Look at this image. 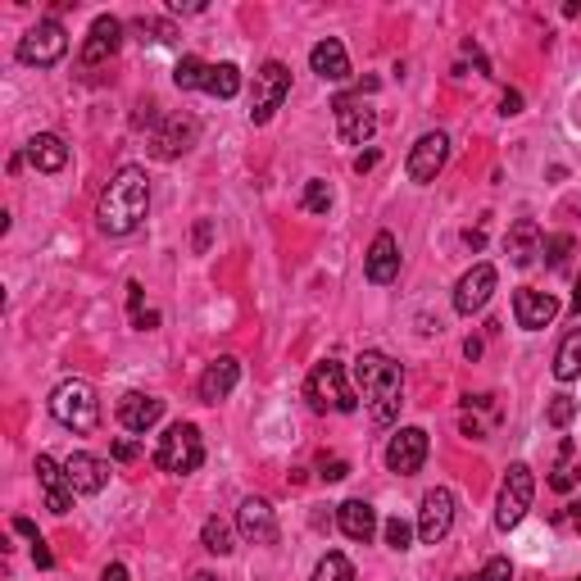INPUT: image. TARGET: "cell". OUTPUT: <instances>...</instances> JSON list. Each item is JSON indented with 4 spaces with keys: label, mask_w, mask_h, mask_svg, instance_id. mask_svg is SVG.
Returning <instances> with one entry per match:
<instances>
[{
    "label": "cell",
    "mask_w": 581,
    "mask_h": 581,
    "mask_svg": "<svg viewBox=\"0 0 581 581\" xmlns=\"http://www.w3.org/2000/svg\"><path fill=\"white\" fill-rule=\"evenodd\" d=\"M205 69L209 64L205 60H196V55H187V60L173 69V82H178L182 91H200V82H205Z\"/></svg>",
    "instance_id": "obj_32"
},
{
    "label": "cell",
    "mask_w": 581,
    "mask_h": 581,
    "mask_svg": "<svg viewBox=\"0 0 581 581\" xmlns=\"http://www.w3.org/2000/svg\"><path fill=\"white\" fill-rule=\"evenodd\" d=\"M577 409H581V404L572 400V395H554L550 409H545V423H550V427H568L572 418H577Z\"/></svg>",
    "instance_id": "obj_34"
},
{
    "label": "cell",
    "mask_w": 581,
    "mask_h": 581,
    "mask_svg": "<svg viewBox=\"0 0 581 581\" xmlns=\"http://www.w3.org/2000/svg\"><path fill=\"white\" fill-rule=\"evenodd\" d=\"M132 323H137V332H150V327L159 323V314L155 309H141V314H132Z\"/></svg>",
    "instance_id": "obj_44"
},
{
    "label": "cell",
    "mask_w": 581,
    "mask_h": 581,
    "mask_svg": "<svg viewBox=\"0 0 581 581\" xmlns=\"http://www.w3.org/2000/svg\"><path fill=\"white\" fill-rule=\"evenodd\" d=\"M200 541H205L209 554H232V550H237V545H232V527H227L223 518H209L205 532H200Z\"/></svg>",
    "instance_id": "obj_29"
},
{
    "label": "cell",
    "mask_w": 581,
    "mask_h": 581,
    "mask_svg": "<svg viewBox=\"0 0 581 581\" xmlns=\"http://www.w3.org/2000/svg\"><path fill=\"white\" fill-rule=\"evenodd\" d=\"M32 563H37V568H55V554L46 550V541H41V536L32 541Z\"/></svg>",
    "instance_id": "obj_41"
},
{
    "label": "cell",
    "mask_w": 581,
    "mask_h": 581,
    "mask_svg": "<svg viewBox=\"0 0 581 581\" xmlns=\"http://www.w3.org/2000/svg\"><path fill=\"white\" fill-rule=\"evenodd\" d=\"M577 482H581V463H577V468H568V463H563V468H554V477H550L554 491H572Z\"/></svg>",
    "instance_id": "obj_38"
},
{
    "label": "cell",
    "mask_w": 581,
    "mask_h": 581,
    "mask_svg": "<svg viewBox=\"0 0 581 581\" xmlns=\"http://www.w3.org/2000/svg\"><path fill=\"white\" fill-rule=\"evenodd\" d=\"M364 273L373 286H391L400 277V241L391 232H377L373 246H368V259H364Z\"/></svg>",
    "instance_id": "obj_19"
},
{
    "label": "cell",
    "mask_w": 581,
    "mask_h": 581,
    "mask_svg": "<svg viewBox=\"0 0 581 581\" xmlns=\"http://www.w3.org/2000/svg\"><path fill=\"white\" fill-rule=\"evenodd\" d=\"M318 468H323V473H318V477H323V482H345V477H350V463H345V459H336V454H332V459H327V454H323V459H318Z\"/></svg>",
    "instance_id": "obj_37"
},
{
    "label": "cell",
    "mask_w": 581,
    "mask_h": 581,
    "mask_svg": "<svg viewBox=\"0 0 581 581\" xmlns=\"http://www.w3.org/2000/svg\"><path fill=\"white\" fill-rule=\"evenodd\" d=\"M155 463L164 468V473H173V477L196 473L200 463H205V441H200V432L191 423H173L164 436H159Z\"/></svg>",
    "instance_id": "obj_4"
},
{
    "label": "cell",
    "mask_w": 581,
    "mask_h": 581,
    "mask_svg": "<svg viewBox=\"0 0 581 581\" xmlns=\"http://www.w3.org/2000/svg\"><path fill=\"white\" fill-rule=\"evenodd\" d=\"M100 581H132V577H128V568H123V563H109V568L100 572Z\"/></svg>",
    "instance_id": "obj_45"
},
{
    "label": "cell",
    "mask_w": 581,
    "mask_h": 581,
    "mask_svg": "<svg viewBox=\"0 0 581 581\" xmlns=\"http://www.w3.org/2000/svg\"><path fill=\"white\" fill-rule=\"evenodd\" d=\"M200 91H209V96H218V100H232L241 91V69L237 64H209Z\"/></svg>",
    "instance_id": "obj_28"
},
{
    "label": "cell",
    "mask_w": 581,
    "mask_h": 581,
    "mask_svg": "<svg viewBox=\"0 0 581 581\" xmlns=\"http://www.w3.org/2000/svg\"><path fill=\"white\" fill-rule=\"evenodd\" d=\"M513 318H518L522 332H541L559 318V300L550 291H536V286H518L513 291Z\"/></svg>",
    "instance_id": "obj_14"
},
{
    "label": "cell",
    "mask_w": 581,
    "mask_h": 581,
    "mask_svg": "<svg viewBox=\"0 0 581 581\" xmlns=\"http://www.w3.org/2000/svg\"><path fill=\"white\" fill-rule=\"evenodd\" d=\"M237 532L246 536L250 545H277V513H273V504L268 500H241V509H237Z\"/></svg>",
    "instance_id": "obj_16"
},
{
    "label": "cell",
    "mask_w": 581,
    "mask_h": 581,
    "mask_svg": "<svg viewBox=\"0 0 581 581\" xmlns=\"http://www.w3.org/2000/svg\"><path fill=\"white\" fill-rule=\"evenodd\" d=\"M196 137H200V123L191 119V114H164V119L155 123V137H150V155L178 159L196 146Z\"/></svg>",
    "instance_id": "obj_9"
},
{
    "label": "cell",
    "mask_w": 581,
    "mask_h": 581,
    "mask_svg": "<svg viewBox=\"0 0 581 581\" xmlns=\"http://www.w3.org/2000/svg\"><path fill=\"white\" fill-rule=\"evenodd\" d=\"M572 314H581V277H577V291H572Z\"/></svg>",
    "instance_id": "obj_51"
},
{
    "label": "cell",
    "mask_w": 581,
    "mask_h": 581,
    "mask_svg": "<svg viewBox=\"0 0 581 581\" xmlns=\"http://www.w3.org/2000/svg\"><path fill=\"white\" fill-rule=\"evenodd\" d=\"M409 536H414V527H409L404 518L386 522V545H391V550H409Z\"/></svg>",
    "instance_id": "obj_36"
},
{
    "label": "cell",
    "mask_w": 581,
    "mask_h": 581,
    "mask_svg": "<svg viewBox=\"0 0 581 581\" xmlns=\"http://www.w3.org/2000/svg\"><path fill=\"white\" fill-rule=\"evenodd\" d=\"M368 168H377V150H364V155L355 159V173H368Z\"/></svg>",
    "instance_id": "obj_47"
},
{
    "label": "cell",
    "mask_w": 581,
    "mask_h": 581,
    "mask_svg": "<svg viewBox=\"0 0 581 581\" xmlns=\"http://www.w3.org/2000/svg\"><path fill=\"white\" fill-rule=\"evenodd\" d=\"M209 246V223H196V250Z\"/></svg>",
    "instance_id": "obj_49"
},
{
    "label": "cell",
    "mask_w": 581,
    "mask_h": 581,
    "mask_svg": "<svg viewBox=\"0 0 581 581\" xmlns=\"http://www.w3.org/2000/svg\"><path fill=\"white\" fill-rule=\"evenodd\" d=\"M355 382L359 391H364L368 400V414H373L377 427L395 423V414H400V391H404V373L395 359L377 355V350H364V355L355 359Z\"/></svg>",
    "instance_id": "obj_2"
},
{
    "label": "cell",
    "mask_w": 581,
    "mask_h": 581,
    "mask_svg": "<svg viewBox=\"0 0 581 581\" xmlns=\"http://www.w3.org/2000/svg\"><path fill=\"white\" fill-rule=\"evenodd\" d=\"M137 32H141V41H173L178 37L173 23H159V19H137Z\"/></svg>",
    "instance_id": "obj_35"
},
{
    "label": "cell",
    "mask_w": 581,
    "mask_h": 581,
    "mask_svg": "<svg viewBox=\"0 0 581 581\" xmlns=\"http://www.w3.org/2000/svg\"><path fill=\"white\" fill-rule=\"evenodd\" d=\"M164 418V400H155V395L146 391H128L119 400V423L128 427V432H150V427Z\"/></svg>",
    "instance_id": "obj_23"
},
{
    "label": "cell",
    "mask_w": 581,
    "mask_h": 581,
    "mask_svg": "<svg viewBox=\"0 0 581 581\" xmlns=\"http://www.w3.org/2000/svg\"><path fill=\"white\" fill-rule=\"evenodd\" d=\"M28 159L37 173H60V168L69 164V146H64L55 132H37V137L28 141Z\"/></svg>",
    "instance_id": "obj_26"
},
{
    "label": "cell",
    "mask_w": 581,
    "mask_h": 581,
    "mask_svg": "<svg viewBox=\"0 0 581 581\" xmlns=\"http://www.w3.org/2000/svg\"><path fill=\"white\" fill-rule=\"evenodd\" d=\"M69 50V32H64L60 19H41L37 28H28L19 37V60L23 64H37V69H50V64L64 60Z\"/></svg>",
    "instance_id": "obj_8"
},
{
    "label": "cell",
    "mask_w": 581,
    "mask_h": 581,
    "mask_svg": "<svg viewBox=\"0 0 581 581\" xmlns=\"http://www.w3.org/2000/svg\"><path fill=\"white\" fill-rule=\"evenodd\" d=\"M50 414H55L60 427H69V432L91 436L100 427V400L82 377H69V382H60L50 391Z\"/></svg>",
    "instance_id": "obj_3"
},
{
    "label": "cell",
    "mask_w": 581,
    "mask_h": 581,
    "mask_svg": "<svg viewBox=\"0 0 581 581\" xmlns=\"http://www.w3.org/2000/svg\"><path fill=\"white\" fill-rule=\"evenodd\" d=\"M495 282H500L495 264H473L468 273L459 277V286H454V309H459L463 318H473L477 309H486V300H491Z\"/></svg>",
    "instance_id": "obj_13"
},
{
    "label": "cell",
    "mask_w": 581,
    "mask_h": 581,
    "mask_svg": "<svg viewBox=\"0 0 581 581\" xmlns=\"http://www.w3.org/2000/svg\"><path fill=\"white\" fill-rule=\"evenodd\" d=\"M463 355L477 359V355H482V341H473V336H468V341H463Z\"/></svg>",
    "instance_id": "obj_50"
},
{
    "label": "cell",
    "mask_w": 581,
    "mask_h": 581,
    "mask_svg": "<svg viewBox=\"0 0 581 581\" xmlns=\"http://www.w3.org/2000/svg\"><path fill=\"white\" fill-rule=\"evenodd\" d=\"M150 214V178L141 164H123L109 187L100 191V205H96V227L105 237H132Z\"/></svg>",
    "instance_id": "obj_1"
},
{
    "label": "cell",
    "mask_w": 581,
    "mask_h": 581,
    "mask_svg": "<svg viewBox=\"0 0 581 581\" xmlns=\"http://www.w3.org/2000/svg\"><path fill=\"white\" fill-rule=\"evenodd\" d=\"M532 500H536L532 468H527V463H509V473H504V482H500V500H495V527H500V532H513V527L527 518Z\"/></svg>",
    "instance_id": "obj_5"
},
{
    "label": "cell",
    "mask_w": 581,
    "mask_h": 581,
    "mask_svg": "<svg viewBox=\"0 0 581 581\" xmlns=\"http://www.w3.org/2000/svg\"><path fill=\"white\" fill-rule=\"evenodd\" d=\"M554 377H559V382L581 377V327H572L559 341V350H554Z\"/></svg>",
    "instance_id": "obj_27"
},
{
    "label": "cell",
    "mask_w": 581,
    "mask_h": 581,
    "mask_svg": "<svg viewBox=\"0 0 581 581\" xmlns=\"http://www.w3.org/2000/svg\"><path fill=\"white\" fill-rule=\"evenodd\" d=\"M64 473H69V486L78 495H96V491H105V482H109V463L96 459V454H87V450H73L69 459H64Z\"/></svg>",
    "instance_id": "obj_20"
},
{
    "label": "cell",
    "mask_w": 581,
    "mask_h": 581,
    "mask_svg": "<svg viewBox=\"0 0 581 581\" xmlns=\"http://www.w3.org/2000/svg\"><path fill=\"white\" fill-rule=\"evenodd\" d=\"M427 463V432L423 427H400L386 445V468L400 477H414L418 468Z\"/></svg>",
    "instance_id": "obj_12"
},
{
    "label": "cell",
    "mask_w": 581,
    "mask_h": 581,
    "mask_svg": "<svg viewBox=\"0 0 581 581\" xmlns=\"http://www.w3.org/2000/svg\"><path fill=\"white\" fill-rule=\"evenodd\" d=\"M459 581H468V577H459Z\"/></svg>",
    "instance_id": "obj_53"
},
{
    "label": "cell",
    "mask_w": 581,
    "mask_h": 581,
    "mask_svg": "<svg viewBox=\"0 0 581 581\" xmlns=\"http://www.w3.org/2000/svg\"><path fill=\"white\" fill-rule=\"evenodd\" d=\"M445 159H450V137L445 132H423V137L414 141V150H409V178L418 182V187H427V182H436V173L445 168Z\"/></svg>",
    "instance_id": "obj_11"
},
{
    "label": "cell",
    "mask_w": 581,
    "mask_h": 581,
    "mask_svg": "<svg viewBox=\"0 0 581 581\" xmlns=\"http://www.w3.org/2000/svg\"><path fill=\"white\" fill-rule=\"evenodd\" d=\"M237 382H241V364L232 355H218L214 364L205 368V377H200V400L205 404H218V400H227V395L237 391Z\"/></svg>",
    "instance_id": "obj_21"
},
{
    "label": "cell",
    "mask_w": 581,
    "mask_h": 581,
    "mask_svg": "<svg viewBox=\"0 0 581 581\" xmlns=\"http://www.w3.org/2000/svg\"><path fill=\"white\" fill-rule=\"evenodd\" d=\"M309 69L323 82H341V78H350V55H345V46L336 37H323L309 50Z\"/></svg>",
    "instance_id": "obj_24"
},
{
    "label": "cell",
    "mask_w": 581,
    "mask_h": 581,
    "mask_svg": "<svg viewBox=\"0 0 581 581\" xmlns=\"http://www.w3.org/2000/svg\"><path fill=\"white\" fill-rule=\"evenodd\" d=\"M454 527V491H445V486H436V491L423 495V509H418V536H423L427 545L445 541Z\"/></svg>",
    "instance_id": "obj_15"
},
{
    "label": "cell",
    "mask_w": 581,
    "mask_h": 581,
    "mask_svg": "<svg viewBox=\"0 0 581 581\" xmlns=\"http://www.w3.org/2000/svg\"><path fill=\"white\" fill-rule=\"evenodd\" d=\"M286 96H291V69H286L282 60H268L264 69L255 73V91H250V123L264 128L277 109H282Z\"/></svg>",
    "instance_id": "obj_7"
},
{
    "label": "cell",
    "mask_w": 581,
    "mask_h": 581,
    "mask_svg": "<svg viewBox=\"0 0 581 581\" xmlns=\"http://www.w3.org/2000/svg\"><path fill=\"white\" fill-rule=\"evenodd\" d=\"M191 581H218V577H209V572H196V577H191Z\"/></svg>",
    "instance_id": "obj_52"
},
{
    "label": "cell",
    "mask_w": 581,
    "mask_h": 581,
    "mask_svg": "<svg viewBox=\"0 0 581 581\" xmlns=\"http://www.w3.org/2000/svg\"><path fill=\"white\" fill-rule=\"evenodd\" d=\"M300 205H305L309 214H327V209H332V187H327L323 178H309L305 182V196H300Z\"/></svg>",
    "instance_id": "obj_31"
},
{
    "label": "cell",
    "mask_w": 581,
    "mask_h": 581,
    "mask_svg": "<svg viewBox=\"0 0 581 581\" xmlns=\"http://www.w3.org/2000/svg\"><path fill=\"white\" fill-rule=\"evenodd\" d=\"M500 114H522V96H518V91H504V96H500Z\"/></svg>",
    "instance_id": "obj_43"
},
{
    "label": "cell",
    "mask_w": 581,
    "mask_h": 581,
    "mask_svg": "<svg viewBox=\"0 0 581 581\" xmlns=\"http://www.w3.org/2000/svg\"><path fill=\"white\" fill-rule=\"evenodd\" d=\"M314 581H355V568H350V559L345 554H323L314 568Z\"/></svg>",
    "instance_id": "obj_30"
},
{
    "label": "cell",
    "mask_w": 581,
    "mask_h": 581,
    "mask_svg": "<svg viewBox=\"0 0 581 581\" xmlns=\"http://www.w3.org/2000/svg\"><path fill=\"white\" fill-rule=\"evenodd\" d=\"M332 119H336V137H341L345 146H364V141H373V132H377V114L359 96H336Z\"/></svg>",
    "instance_id": "obj_10"
},
{
    "label": "cell",
    "mask_w": 581,
    "mask_h": 581,
    "mask_svg": "<svg viewBox=\"0 0 581 581\" xmlns=\"http://www.w3.org/2000/svg\"><path fill=\"white\" fill-rule=\"evenodd\" d=\"M37 482H41V491H46V509L64 518V513L73 509V486H69L64 463H55L50 454H37Z\"/></svg>",
    "instance_id": "obj_18"
},
{
    "label": "cell",
    "mask_w": 581,
    "mask_h": 581,
    "mask_svg": "<svg viewBox=\"0 0 581 581\" xmlns=\"http://www.w3.org/2000/svg\"><path fill=\"white\" fill-rule=\"evenodd\" d=\"M309 400H314V409L355 414V409H359V395L350 391V373H345V364H336V359H323V364H314V373H309Z\"/></svg>",
    "instance_id": "obj_6"
},
{
    "label": "cell",
    "mask_w": 581,
    "mask_h": 581,
    "mask_svg": "<svg viewBox=\"0 0 581 581\" xmlns=\"http://www.w3.org/2000/svg\"><path fill=\"white\" fill-rule=\"evenodd\" d=\"M336 522H341V532L359 545H368L377 536V509L364 500H345L341 509H336Z\"/></svg>",
    "instance_id": "obj_25"
},
{
    "label": "cell",
    "mask_w": 581,
    "mask_h": 581,
    "mask_svg": "<svg viewBox=\"0 0 581 581\" xmlns=\"http://www.w3.org/2000/svg\"><path fill=\"white\" fill-rule=\"evenodd\" d=\"M577 581H581V577H577Z\"/></svg>",
    "instance_id": "obj_54"
},
{
    "label": "cell",
    "mask_w": 581,
    "mask_h": 581,
    "mask_svg": "<svg viewBox=\"0 0 581 581\" xmlns=\"http://www.w3.org/2000/svg\"><path fill=\"white\" fill-rule=\"evenodd\" d=\"M477 581H513V563H509V559H491V563L482 568V577H477Z\"/></svg>",
    "instance_id": "obj_39"
},
{
    "label": "cell",
    "mask_w": 581,
    "mask_h": 581,
    "mask_svg": "<svg viewBox=\"0 0 581 581\" xmlns=\"http://www.w3.org/2000/svg\"><path fill=\"white\" fill-rule=\"evenodd\" d=\"M463 241H468V250H482L486 246V232H482V227H468V232H463Z\"/></svg>",
    "instance_id": "obj_46"
},
{
    "label": "cell",
    "mask_w": 581,
    "mask_h": 581,
    "mask_svg": "<svg viewBox=\"0 0 581 581\" xmlns=\"http://www.w3.org/2000/svg\"><path fill=\"white\" fill-rule=\"evenodd\" d=\"M572 246H577V241H572L568 232H559V237H545V246H541L545 264H550V268H563V264H568V255H572Z\"/></svg>",
    "instance_id": "obj_33"
},
{
    "label": "cell",
    "mask_w": 581,
    "mask_h": 581,
    "mask_svg": "<svg viewBox=\"0 0 581 581\" xmlns=\"http://www.w3.org/2000/svg\"><path fill=\"white\" fill-rule=\"evenodd\" d=\"M119 46H123V23L114 19V14H100L96 23H91V32H87V41H82V64H105V60H114L119 55Z\"/></svg>",
    "instance_id": "obj_17"
},
{
    "label": "cell",
    "mask_w": 581,
    "mask_h": 581,
    "mask_svg": "<svg viewBox=\"0 0 581 581\" xmlns=\"http://www.w3.org/2000/svg\"><path fill=\"white\" fill-rule=\"evenodd\" d=\"M137 454H141L137 441H128V436H123V441H114V459H119V463H132Z\"/></svg>",
    "instance_id": "obj_40"
},
{
    "label": "cell",
    "mask_w": 581,
    "mask_h": 581,
    "mask_svg": "<svg viewBox=\"0 0 581 581\" xmlns=\"http://www.w3.org/2000/svg\"><path fill=\"white\" fill-rule=\"evenodd\" d=\"M541 246H545V237H541V227H536V218H518L509 227V237H504V255H509L513 268H527L541 255Z\"/></svg>",
    "instance_id": "obj_22"
},
{
    "label": "cell",
    "mask_w": 581,
    "mask_h": 581,
    "mask_svg": "<svg viewBox=\"0 0 581 581\" xmlns=\"http://www.w3.org/2000/svg\"><path fill=\"white\" fill-rule=\"evenodd\" d=\"M14 532H19V536H28V541H37V536H41V532H37V527H32L28 518H14Z\"/></svg>",
    "instance_id": "obj_48"
},
{
    "label": "cell",
    "mask_w": 581,
    "mask_h": 581,
    "mask_svg": "<svg viewBox=\"0 0 581 581\" xmlns=\"http://www.w3.org/2000/svg\"><path fill=\"white\" fill-rule=\"evenodd\" d=\"M559 522H563V527H572V532H581V504H568V509L559 513Z\"/></svg>",
    "instance_id": "obj_42"
}]
</instances>
